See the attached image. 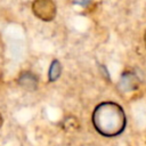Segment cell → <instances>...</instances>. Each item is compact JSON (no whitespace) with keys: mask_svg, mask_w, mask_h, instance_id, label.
I'll use <instances>...</instances> for the list:
<instances>
[{"mask_svg":"<svg viewBox=\"0 0 146 146\" xmlns=\"http://www.w3.org/2000/svg\"><path fill=\"white\" fill-rule=\"evenodd\" d=\"M32 11L39 19L49 22L56 16V5L51 0H36L32 3Z\"/></svg>","mask_w":146,"mask_h":146,"instance_id":"obj_2","label":"cell"},{"mask_svg":"<svg viewBox=\"0 0 146 146\" xmlns=\"http://www.w3.org/2000/svg\"><path fill=\"white\" fill-rule=\"evenodd\" d=\"M125 123L123 108L114 102H103L94 110L92 124L102 136L115 137L120 135L124 130Z\"/></svg>","mask_w":146,"mask_h":146,"instance_id":"obj_1","label":"cell"},{"mask_svg":"<svg viewBox=\"0 0 146 146\" xmlns=\"http://www.w3.org/2000/svg\"><path fill=\"white\" fill-rule=\"evenodd\" d=\"M144 41H145V44H146V32H145V35H144Z\"/></svg>","mask_w":146,"mask_h":146,"instance_id":"obj_6","label":"cell"},{"mask_svg":"<svg viewBox=\"0 0 146 146\" xmlns=\"http://www.w3.org/2000/svg\"><path fill=\"white\" fill-rule=\"evenodd\" d=\"M60 72H62V66H60V63L59 60L57 59H54L49 66V72H48V79L50 82H54L56 81L59 75H60Z\"/></svg>","mask_w":146,"mask_h":146,"instance_id":"obj_3","label":"cell"},{"mask_svg":"<svg viewBox=\"0 0 146 146\" xmlns=\"http://www.w3.org/2000/svg\"><path fill=\"white\" fill-rule=\"evenodd\" d=\"M2 122H3V120H2V115L0 114V127L2 125Z\"/></svg>","mask_w":146,"mask_h":146,"instance_id":"obj_5","label":"cell"},{"mask_svg":"<svg viewBox=\"0 0 146 146\" xmlns=\"http://www.w3.org/2000/svg\"><path fill=\"white\" fill-rule=\"evenodd\" d=\"M21 84L23 87H27V84L30 86V88H34L32 84H36V80L34 79L33 74H30V73H25V74H22V78H21Z\"/></svg>","mask_w":146,"mask_h":146,"instance_id":"obj_4","label":"cell"}]
</instances>
